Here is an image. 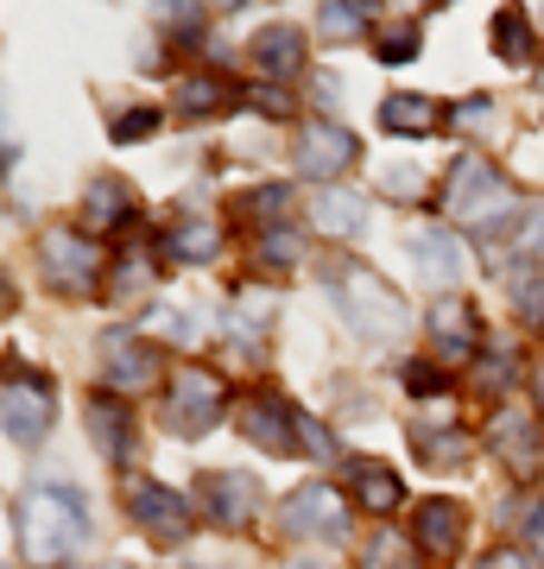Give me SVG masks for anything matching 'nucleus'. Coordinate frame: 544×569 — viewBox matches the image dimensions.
<instances>
[{
    "mask_svg": "<svg viewBox=\"0 0 544 569\" xmlns=\"http://www.w3.org/2000/svg\"><path fill=\"white\" fill-rule=\"evenodd\" d=\"M13 526H20V550L32 557V563H63V557L89 538V507H82L77 488L44 481V488H32L20 500Z\"/></svg>",
    "mask_w": 544,
    "mask_h": 569,
    "instance_id": "f257e3e1",
    "label": "nucleus"
},
{
    "mask_svg": "<svg viewBox=\"0 0 544 569\" xmlns=\"http://www.w3.org/2000/svg\"><path fill=\"white\" fill-rule=\"evenodd\" d=\"M444 209L463 228L494 234V228L520 209V190L506 183L501 164H487V159H475V152H463V159H456V171H449V183H444Z\"/></svg>",
    "mask_w": 544,
    "mask_h": 569,
    "instance_id": "f03ea898",
    "label": "nucleus"
},
{
    "mask_svg": "<svg viewBox=\"0 0 544 569\" xmlns=\"http://www.w3.org/2000/svg\"><path fill=\"white\" fill-rule=\"evenodd\" d=\"M329 291H336V310H343V323L367 342H380V336H399L405 329V305L393 284H380L367 266L355 260H336L329 266Z\"/></svg>",
    "mask_w": 544,
    "mask_h": 569,
    "instance_id": "7ed1b4c3",
    "label": "nucleus"
},
{
    "mask_svg": "<svg viewBox=\"0 0 544 569\" xmlns=\"http://www.w3.org/2000/svg\"><path fill=\"white\" fill-rule=\"evenodd\" d=\"M222 406H228V387L209 373V367L184 361L178 380H171V406H165V425L178 437H202V430L222 425Z\"/></svg>",
    "mask_w": 544,
    "mask_h": 569,
    "instance_id": "20e7f679",
    "label": "nucleus"
},
{
    "mask_svg": "<svg viewBox=\"0 0 544 569\" xmlns=\"http://www.w3.org/2000/svg\"><path fill=\"white\" fill-rule=\"evenodd\" d=\"M39 266H44V279H51V291H63V298H89L101 284V253L77 228H51L39 241Z\"/></svg>",
    "mask_w": 544,
    "mask_h": 569,
    "instance_id": "39448f33",
    "label": "nucleus"
},
{
    "mask_svg": "<svg viewBox=\"0 0 544 569\" xmlns=\"http://www.w3.org/2000/svg\"><path fill=\"white\" fill-rule=\"evenodd\" d=\"M197 493H202V519H209V526H222V531L254 526V519H260V507H266L260 481H254V475H241V468H235V475H222V468H216V475H202Z\"/></svg>",
    "mask_w": 544,
    "mask_h": 569,
    "instance_id": "423d86ee",
    "label": "nucleus"
},
{
    "mask_svg": "<svg viewBox=\"0 0 544 569\" xmlns=\"http://www.w3.org/2000/svg\"><path fill=\"white\" fill-rule=\"evenodd\" d=\"M127 519H133L146 538L178 545L184 531H190V500H184L178 488H159V481H127Z\"/></svg>",
    "mask_w": 544,
    "mask_h": 569,
    "instance_id": "0eeeda50",
    "label": "nucleus"
},
{
    "mask_svg": "<svg viewBox=\"0 0 544 569\" xmlns=\"http://www.w3.org/2000/svg\"><path fill=\"white\" fill-rule=\"evenodd\" d=\"M51 430V387L39 373H7V443L13 449H39Z\"/></svg>",
    "mask_w": 544,
    "mask_h": 569,
    "instance_id": "6e6552de",
    "label": "nucleus"
},
{
    "mask_svg": "<svg viewBox=\"0 0 544 569\" xmlns=\"http://www.w3.org/2000/svg\"><path fill=\"white\" fill-rule=\"evenodd\" d=\"M101 373H108V387L115 392H146L165 373V361H159V348L152 342L115 329V336H101Z\"/></svg>",
    "mask_w": 544,
    "mask_h": 569,
    "instance_id": "1a4fd4ad",
    "label": "nucleus"
},
{
    "mask_svg": "<svg viewBox=\"0 0 544 569\" xmlns=\"http://www.w3.org/2000/svg\"><path fill=\"white\" fill-rule=\"evenodd\" d=\"M241 430H247V443L266 449V456H304L298 411L285 406V399H273V392H260V399L241 406Z\"/></svg>",
    "mask_w": 544,
    "mask_h": 569,
    "instance_id": "9d476101",
    "label": "nucleus"
},
{
    "mask_svg": "<svg viewBox=\"0 0 544 569\" xmlns=\"http://www.w3.org/2000/svg\"><path fill=\"white\" fill-rule=\"evenodd\" d=\"M279 531L285 538H343V500L323 481H310L279 507Z\"/></svg>",
    "mask_w": 544,
    "mask_h": 569,
    "instance_id": "9b49d317",
    "label": "nucleus"
},
{
    "mask_svg": "<svg viewBox=\"0 0 544 569\" xmlns=\"http://www.w3.org/2000/svg\"><path fill=\"white\" fill-rule=\"evenodd\" d=\"M348 164H355V133L348 127H329V121H310L298 140V171L304 178H343Z\"/></svg>",
    "mask_w": 544,
    "mask_h": 569,
    "instance_id": "f8f14e48",
    "label": "nucleus"
},
{
    "mask_svg": "<svg viewBox=\"0 0 544 569\" xmlns=\"http://www.w3.org/2000/svg\"><path fill=\"white\" fill-rule=\"evenodd\" d=\"M343 488H348V500L362 512H374V519H386L393 507H405V488H399V475L386 462H374V456H355V462L343 468Z\"/></svg>",
    "mask_w": 544,
    "mask_h": 569,
    "instance_id": "ddd939ff",
    "label": "nucleus"
},
{
    "mask_svg": "<svg viewBox=\"0 0 544 569\" xmlns=\"http://www.w3.org/2000/svg\"><path fill=\"white\" fill-rule=\"evenodd\" d=\"M431 342H437L444 361H468L482 348V317H475V305H463V298L431 305Z\"/></svg>",
    "mask_w": 544,
    "mask_h": 569,
    "instance_id": "4468645a",
    "label": "nucleus"
},
{
    "mask_svg": "<svg viewBox=\"0 0 544 569\" xmlns=\"http://www.w3.org/2000/svg\"><path fill=\"white\" fill-rule=\"evenodd\" d=\"M82 418H89V437H96V449L108 462H127L133 456V411L121 406V392H96Z\"/></svg>",
    "mask_w": 544,
    "mask_h": 569,
    "instance_id": "2eb2a0df",
    "label": "nucleus"
},
{
    "mask_svg": "<svg viewBox=\"0 0 544 569\" xmlns=\"http://www.w3.org/2000/svg\"><path fill=\"white\" fill-rule=\"evenodd\" d=\"M463 507L456 500H424L418 507V550H431V563H449L456 550H463Z\"/></svg>",
    "mask_w": 544,
    "mask_h": 569,
    "instance_id": "dca6fc26",
    "label": "nucleus"
},
{
    "mask_svg": "<svg viewBox=\"0 0 544 569\" xmlns=\"http://www.w3.org/2000/svg\"><path fill=\"white\" fill-rule=\"evenodd\" d=\"M487 443L506 456V468H532L538 462V418L532 411H520V406H506V411H494V425H487Z\"/></svg>",
    "mask_w": 544,
    "mask_h": 569,
    "instance_id": "f3484780",
    "label": "nucleus"
},
{
    "mask_svg": "<svg viewBox=\"0 0 544 569\" xmlns=\"http://www.w3.org/2000/svg\"><path fill=\"white\" fill-rule=\"evenodd\" d=\"M412 260H418L424 284H456L463 279V247L449 241L444 228H412Z\"/></svg>",
    "mask_w": 544,
    "mask_h": 569,
    "instance_id": "a211bd4d",
    "label": "nucleus"
},
{
    "mask_svg": "<svg viewBox=\"0 0 544 569\" xmlns=\"http://www.w3.org/2000/svg\"><path fill=\"white\" fill-rule=\"evenodd\" d=\"M444 127V108L431 96H386L380 102V133H399V140H418V133H437Z\"/></svg>",
    "mask_w": 544,
    "mask_h": 569,
    "instance_id": "6ab92c4d",
    "label": "nucleus"
},
{
    "mask_svg": "<svg viewBox=\"0 0 544 569\" xmlns=\"http://www.w3.org/2000/svg\"><path fill=\"white\" fill-rule=\"evenodd\" d=\"M216 247H222V228L202 222V216H184V222L165 228L159 253H165V260H190V266H202V260H216Z\"/></svg>",
    "mask_w": 544,
    "mask_h": 569,
    "instance_id": "aec40b11",
    "label": "nucleus"
},
{
    "mask_svg": "<svg viewBox=\"0 0 544 569\" xmlns=\"http://www.w3.org/2000/svg\"><path fill=\"white\" fill-rule=\"evenodd\" d=\"M235 102H247V96H235V82L228 77H184L178 82V114L184 121H202V114H222V108H235Z\"/></svg>",
    "mask_w": 544,
    "mask_h": 569,
    "instance_id": "412c9836",
    "label": "nucleus"
},
{
    "mask_svg": "<svg viewBox=\"0 0 544 569\" xmlns=\"http://www.w3.org/2000/svg\"><path fill=\"white\" fill-rule=\"evenodd\" d=\"M254 63H260L266 77H298V70H304L298 26H266L260 39H254Z\"/></svg>",
    "mask_w": 544,
    "mask_h": 569,
    "instance_id": "4be33fe9",
    "label": "nucleus"
},
{
    "mask_svg": "<svg viewBox=\"0 0 544 569\" xmlns=\"http://www.w3.org/2000/svg\"><path fill=\"white\" fill-rule=\"evenodd\" d=\"M133 216V190L121 178H96L89 183V209H82V222L89 228H121Z\"/></svg>",
    "mask_w": 544,
    "mask_h": 569,
    "instance_id": "5701e85b",
    "label": "nucleus"
},
{
    "mask_svg": "<svg viewBox=\"0 0 544 569\" xmlns=\"http://www.w3.org/2000/svg\"><path fill=\"white\" fill-rule=\"evenodd\" d=\"M310 216H317L323 234H355V228L367 222V203H362V197H348V190H329V183H323Z\"/></svg>",
    "mask_w": 544,
    "mask_h": 569,
    "instance_id": "b1692460",
    "label": "nucleus"
},
{
    "mask_svg": "<svg viewBox=\"0 0 544 569\" xmlns=\"http://www.w3.org/2000/svg\"><path fill=\"white\" fill-rule=\"evenodd\" d=\"M412 443H418V462L424 468H456L468 456V437L463 430H431V425H418L412 430Z\"/></svg>",
    "mask_w": 544,
    "mask_h": 569,
    "instance_id": "393cba45",
    "label": "nucleus"
},
{
    "mask_svg": "<svg viewBox=\"0 0 544 569\" xmlns=\"http://www.w3.org/2000/svg\"><path fill=\"white\" fill-rule=\"evenodd\" d=\"M362 569H424L418 557H412V538H399V531H374L362 550Z\"/></svg>",
    "mask_w": 544,
    "mask_h": 569,
    "instance_id": "a878e982",
    "label": "nucleus"
},
{
    "mask_svg": "<svg viewBox=\"0 0 544 569\" xmlns=\"http://www.w3.org/2000/svg\"><path fill=\"white\" fill-rule=\"evenodd\" d=\"M374 44H380L374 51L380 63H412L418 58V20H380L374 26Z\"/></svg>",
    "mask_w": 544,
    "mask_h": 569,
    "instance_id": "bb28decb",
    "label": "nucleus"
},
{
    "mask_svg": "<svg viewBox=\"0 0 544 569\" xmlns=\"http://www.w3.org/2000/svg\"><path fill=\"white\" fill-rule=\"evenodd\" d=\"M494 51H501L506 63H520L525 51H532V39H525V13H520V7L494 13Z\"/></svg>",
    "mask_w": 544,
    "mask_h": 569,
    "instance_id": "cd10ccee",
    "label": "nucleus"
},
{
    "mask_svg": "<svg viewBox=\"0 0 544 569\" xmlns=\"http://www.w3.org/2000/svg\"><path fill=\"white\" fill-rule=\"evenodd\" d=\"M247 216H254V222H285V216H291V190H285V183H260V190L247 197Z\"/></svg>",
    "mask_w": 544,
    "mask_h": 569,
    "instance_id": "c85d7f7f",
    "label": "nucleus"
},
{
    "mask_svg": "<svg viewBox=\"0 0 544 569\" xmlns=\"http://www.w3.org/2000/svg\"><path fill=\"white\" fill-rule=\"evenodd\" d=\"M146 291H152V260L133 253V260L115 266V298H146Z\"/></svg>",
    "mask_w": 544,
    "mask_h": 569,
    "instance_id": "c756f323",
    "label": "nucleus"
},
{
    "mask_svg": "<svg viewBox=\"0 0 544 569\" xmlns=\"http://www.w3.org/2000/svg\"><path fill=\"white\" fill-rule=\"evenodd\" d=\"M260 260L279 266V272H291L298 266V234H279V228H266L260 234Z\"/></svg>",
    "mask_w": 544,
    "mask_h": 569,
    "instance_id": "7c9ffc66",
    "label": "nucleus"
},
{
    "mask_svg": "<svg viewBox=\"0 0 544 569\" xmlns=\"http://www.w3.org/2000/svg\"><path fill=\"white\" fill-rule=\"evenodd\" d=\"M513 298H520V317L532 329H544V272H532V279L513 284Z\"/></svg>",
    "mask_w": 544,
    "mask_h": 569,
    "instance_id": "2f4dec72",
    "label": "nucleus"
},
{
    "mask_svg": "<svg viewBox=\"0 0 544 569\" xmlns=\"http://www.w3.org/2000/svg\"><path fill=\"white\" fill-rule=\"evenodd\" d=\"M247 102L260 108L266 121H291V108H298L291 96H285V89H273V82H260V89H247Z\"/></svg>",
    "mask_w": 544,
    "mask_h": 569,
    "instance_id": "473e14b6",
    "label": "nucleus"
},
{
    "mask_svg": "<svg viewBox=\"0 0 544 569\" xmlns=\"http://www.w3.org/2000/svg\"><path fill=\"white\" fill-rule=\"evenodd\" d=\"M146 133H159V108H133V114H115V140H146Z\"/></svg>",
    "mask_w": 544,
    "mask_h": 569,
    "instance_id": "72a5a7b5",
    "label": "nucleus"
},
{
    "mask_svg": "<svg viewBox=\"0 0 544 569\" xmlns=\"http://www.w3.org/2000/svg\"><path fill=\"white\" fill-rule=\"evenodd\" d=\"M317 26L329 32V39H355V32H362V13H355V7H323Z\"/></svg>",
    "mask_w": 544,
    "mask_h": 569,
    "instance_id": "f704fd0d",
    "label": "nucleus"
},
{
    "mask_svg": "<svg viewBox=\"0 0 544 569\" xmlns=\"http://www.w3.org/2000/svg\"><path fill=\"white\" fill-rule=\"evenodd\" d=\"M520 247L544 260V203H532V209L520 216Z\"/></svg>",
    "mask_w": 544,
    "mask_h": 569,
    "instance_id": "c9c22d12",
    "label": "nucleus"
},
{
    "mask_svg": "<svg viewBox=\"0 0 544 569\" xmlns=\"http://www.w3.org/2000/svg\"><path fill=\"white\" fill-rule=\"evenodd\" d=\"M405 387H412V392H437V387H444V373H437V367H424V361H412V367H405Z\"/></svg>",
    "mask_w": 544,
    "mask_h": 569,
    "instance_id": "e433bc0d",
    "label": "nucleus"
},
{
    "mask_svg": "<svg viewBox=\"0 0 544 569\" xmlns=\"http://www.w3.org/2000/svg\"><path fill=\"white\" fill-rule=\"evenodd\" d=\"M475 569H532V557H525V550H487Z\"/></svg>",
    "mask_w": 544,
    "mask_h": 569,
    "instance_id": "4c0bfd02",
    "label": "nucleus"
},
{
    "mask_svg": "<svg viewBox=\"0 0 544 569\" xmlns=\"http://www.w3.org/2000/svg\"><path fill=\"white\" fill-rule=\"evenodd\" d=\"M475 121H487V96H475V102L456 108V127H475Z\"/></svg>",
    "mask_w": 544,
    "mask_h": 569,
    "instance_id": "58836bf2",
    "label": "nucleus"
},
{
    "mask_svg": "<svg viewBox=\"0 0 544 569\" xmlns=\"http://www.w3.org/2000/svg\"><path fill=\"white\" fill-rule=\"evenodd\" d=\"M532 387H538V418H544V361L532 367Z\"/></svg>",
    "mask_w": 544,
    "mask_h": 569,
    "instance_id": "ea45409f",
    "label": "nucleus"
},
{
    "mask_svg": "<svg viewBox=\"0 0 544 569\" xmlns=\"http://www.w3.org/2000/svg\"><path fill=\"white\" fill-rule=\"evenodd\" d=\"M291 569H329V563H317V557H298V563H291Z\"/></svg>",
    "mask_w": 544,
    "mask_h": 569,
    "instance_id": "a19ab883",
    "label": "nucleus"
}]
</instances>
